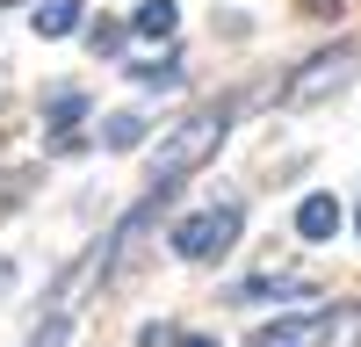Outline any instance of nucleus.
<instances>
[{
  "label": "nucleus",
  "instance_id": "9",
  "mask_svg": "<svg viewBox=\"0 0 361 347\" xmlns=\"http://www.w3.org/2000/svg\"><path fill=\"white\" fill-rule=\"evenodd\" d=\"M180 29V8L173 0H145V8H130V37H152V44H166Z\"/></svg>",
  "mask_w": 361,
  "mask_h": 347
},
{
  "label": "nucleus",
  "instance_id": "8",
  "mask_svg": "<svg viewBox=\"0 0 361 347\" xmlns=\"http://www.w3.org/2000/svg\"><path fill=\"white\" fill-rule=\"evenodd\" d=\"M145 138H152V116H145V109H123V116H109V123H102V145H109V152H137Z\"/></svg>",
  "mask_w": 361,
  "mask_h": 347
},
{
  "label": "nucleus",
  "instance_id": "15",
  "mask_svg": "<svg viewBox=\"0 0 361 347\" xmlns=\"http://www.w3.org/2000/svg\"><path fill=\"white\" fill-rule=\"evenodd\" d=\"M304 8H311V15H333V8H340V0H304Z\"/></svg>",
  "mask_w": 361,
  "mask_h": 347
},
{
  "label": "nucleus",
  "instance_id": "17",
  "mask_svg": "<svg viewBox=\"0 0 361 347\" xmlns=\"http://www.w3.org/2000/svg\"><path fill=\"white\" fill-rule=\"evenodd\" d=\"M354 231H361V202H354Z\"/></svg>",
  "mask_w": 361,
  "mask_h": 347
},
{
  "label": "nucleus",
  "instance_id": "3",
  "mask_svg": "<svg viewBox=\"0 0 361 347\" xmlns=\"http://www.w3.org/2000/svg\"><path fill=\"white\" fill-rule=\"evenodd\" d=\"M224 130H231V116L224 109H202V116H188L166 145H159V159H152V181H188V174L224 145Z\"/></svg>",
  "mask_w": 361,
  "mask_h": 347
},
{
  "label": "nucleus",
  "instance_id": "6",
  "mask_svg": "<svg viewBox=\"0 0 361 347\" xmlns=\"http://www.w3.org/2000/svg\"><path fill=\"white\" fill-rule=\"evenodd\" d=\"M333 231H340V202L325 195V188L296 202V239H304V246H325V239H333Z\"/></svg>",
  "mask_w": 361,
  "mask_h": 347
},
{
  "label": "nucleus",
  "instance_id": "14",
  "mask_svg": "<svg viewBox=\"0 0 361 347\" xmlns=\"http://www.w3.org/2000/svg\"><path fill=\"white\" fill-rule=\"evenodd\" d=\"M8 289H15V260H0V297H8Z\"/></svg>",
  "mask_w": 361,
  "mask_h": 347
},
{
  "label": "nucleus",
  "instance_id": "5",
  "mask_svg": "<svg viewBox=\"0 0 361 347\" xmlns=\"http://www.w3.org/2000/svg\"><path fill=\"white\" fill-rule=\"evenodd\" d=\"M224 297L231 304H296V297H311V282H296V275H246V282H231Z\"/></svg>",
  "mask_w": 361,
  "mask_h": 347
},
{
  "label": "nucleus",
  "instance_id": "4",
  "mask_svg": "<svg viewBox=\"0 0 361 347\" xmlns=\"http://www.w3.org/2000/svg\"><path fill=\"white\" fill-rule=\"evenodd\" d=\"M80 116H94L87 87H58V95L44 102V130H51V152H73V145H80Z\"/></svg>",
  "mask_w": 361,
  "mask_h": 347
},
{
  "label": "nucleus",
  "instance_id": "7",
  "mask_svg": "<svg viewBox=\"0 0 361 347\" xmlns=\"http://www.w3.org/2000/svg\"><path fill=\"white\" fill-rule=\"evenodd\" d=\"M80 22H87V0H44V8L29 15V29H37L44 44H58V37H73Z\"/></svg>",
  "mask_w": 361,
  "mask_h": 347
},
{
  "label": "nucleus",
  "instance_id": "16",
  "mask_svg": "<svg viewBox=\"0 0 361 347\" xmlns=\"http://www.w3.org/2000/svg\"><path fill=\"white\" fill-rule=\"evenodd\" d=\"M180 347H217V340H209V333H188V340H180Z\"/></svg>",
  "mask_w": 361,
  "mask_h": 347
},
{
  "label": "nucleus",
  "instance_id": "13",
  "mask_svg": "<svg viewBox=\"0 0 361 347\" xmlns=\"http://www.w3.org/2000/svg\"><path fill=\"white\" fill-rule=\"evenodd\" d=\"M137 340H145V347H166V340H173V326H145Z\"/></svg>",
  "mask_w": 361,
  "mask_h": 347
},
{
  "label": "nucleus",
  "instance_id": "12",
  "mask_svg": "<svg viewBox=\"0 0 361 347\" xmlns=\"http://www.w3.org/2000/svg\"><path fill=\"white\" fill-rule=\"evenodd\" d=\"M87 44H94V58H116V44H123V29H116V22H94V37H87Z\"/></svg>",
  "mask_w": 361,
  "mask_h": 347
},
{
  "label": "nucleus",
  "instance_id": "2",
  "mask_svg": "<svg viewBox=\"0 0 361 347\" xmlns=\"http://www.w3.org/2000/svg\"><path fill=\"white\" fill-rule=\"evenodd\" d=\"M361 73V44H325L318 58H304V66H296L289 80H282V109H311V102H333L340 87Z\"/></svg>",
  "mask_w": 361,
  "mask_h": 347
},
{
  "label": "nucleus",
  "instance_id": "10",
  "mask_svg": "<svg viewBox=\"0 0 361 347\" xmlns=\"http://www.w3.org/2000/svg\"><path fill=\"white\" fill-rule=\"evenodd\" d=\"M130 80H145V87H180V58H152V66H137V58H130Z\"/></svg>",
  "mask_w": 361,
  "mask_h": 347
},
{
  "label": "nucleus",
  "instance_id": "11",
  "mask_svg": "<svg viewBox=\"0 0 361 347\" xmlns=\"http://www.w3.org/2000/svg\"><path fill=\"white\" fill-rule=\"evenodd\" d=\"M29 347H73V318H66V311H58V318H44Z\"/></svg>",
  "mask_w": 361,
  "mask_h": 347
},
{
  "label": "nucleus",
  "instance_id": "1",
  "mask_svg": "<svg viewBox=\"0 0 361 347\" xmlns=\"http://www.w3.org/2000/svg\"><path fill=\"white\" fill-rule=\"evenodd\" d=\"M238 231H246V210L238 202H209V210H188V217H173V253L180 260H195V268H209V260H224L238 246Z\"/></svg>",
  "mask_w": 361,
  "mask_h": 347
}]
</instances>
